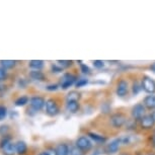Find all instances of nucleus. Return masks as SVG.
Returning <instances> with one entry per match:
<instances>
[{
    "instance_id": "obj_1",
    "label": "nucleus",
    "mask_w": 155,
    "mask_h": 155,
    "mask_svg": "<svg viewBox=\"0 0 155 155\" xmlns=\"http://www.w3.org/2000/svg\"><path fill=\"white\" fill-rule=\"evenodd\" d=\"M127 121L128 120L126 118V116L122 113H116L110 117V124L115 129L122 128L123 126L126 125Z\"/></svg>"
},
{
    "instance_id": "obj_2",
    "label": "nucleus",
    "mask_w": 155,
    "mask_h": 155,
    "mask_svg": "<svg viewBox=\"0 0 155 155\" xmlns=\"http://www.w3.org/2000/svg\"><path fill=\"white\" fill-rule=\"evenodd\" d=\"M75 146L79 148L81 151H89L92 148V142L87 136H81L79 137L75 142Z\"/></svg>"
},
{
    "instance_id": "obj_3",
    "label": "nucleus",
    "mask_w": 155,
    "mask_h": 155,
    "mask_svg": "<svg viewBox=\"0 0 155 155\" xmlns=\"http://www.w3.org/2000/svg\"><path fill=\"white\" fill-rule=\"evenodd\" d=\"M145 115H146V107H144L143 104H137L131 110V116H132L133 120H135V121H140Z\"/></svg>"
},
{
    "instance_id": "obj_4",
    "label": "nucleus",
    "mask_w": 155,
    "mask_h": 155,
    "mask_svg": "<svg viewBox=\"0 0 155 155\" xmlns=\"http://www.w3.org/2000/svg\"><path fill=\"white\" fill-rule=\"evenodd\" d=\"M141 87L147 93L153 94V93H155V80L152 79L149 76H144L141 80Z\"/></svg>"
},
{
    "instance_id": "obj_5",
    "label": "nucleus",
    "mask_w": 155,
    "mask_h": 155,
    "mask_svg": "<svg viewBox=\"0 0 155 155\" xmlns=\"http://www.w3.org/2000/svg\"><path fill=\"white\" fill-rule=\"evenodd\" d=\"M129 83L128 81L124 79V78H121L118 82H117L116 85V93L117 95L120 96V97H123V96L127 95L129 92Z\"/></svg>"
},
{
    "instance_id": "obj_6",
    "label": "nucleus",
    "mask_w": 155,
    "mask_h": 155,
    "mask_svg": "<svg viewBox=\"0 0 155 155\" xmlns=\"http://www.w3.org/2000/svg\"><path fill=\"white\" fill-rule=\"evenodd\" d=\"M76 76L74 74H71V73H65L62 78H61V83H60V86L62 87L63 89H67L69 88L70 86H72L73 84L76 83Z\"/></svg>"
},
{
    "instance_id": "obj_7",
    "label": "nucleus",
    "mask_w": 155,
    "mask_h": 155,
    "mask_svg": "<svg viewBox=\"0 0 155 155\" xmlns=\"http://www.w3.org/2000/svg\"><path fill=\"white\" fill-rule=\"evenodd\" d=\"M46 112L49 116H56L59 113V106H58L56 99L54 98H49L48 101H46Z\"/></svg>"
},
{
    "instance_id": "obj_8",
    "label": "nucleus",
    "mask_w": 155,
    "mask_h": 155,
    "mask_svg": "<svg viewBox=\"0 0 155 155\" xmlns=\"http://www.w3.org/2000/svg\"><path fill=\"white\" fill-rule=\"evenodd\" d=\"M139 123H140V127L143 130H151L152 128H154L155 125V121L152 118L151 115H145L140 120Z\"/></svg>"
},
{
    "instance_id": "obj_9",
    "label": "nucleus",
    "mask_w": 155,
    "mask_h": 155,
    "mask_svg": "<svg viewBox=\"0 0 155 155\" xmlns=\"http://www.w3.org/2000/svg\"><path fill=\"white\" fill-rule=\"evenodd\" d=\"M30 104L35 110L38 112V110H41L44 107V106L46 104V101L42 96H33L30 99Z\"/></svg>"
},
{
    "instance_id": "obj_10",
    "label": "nucleus",
    "mask_w": 155,
    "mask_h": 155,
    "mask_svg": "<svg viewBox=\"0 0 155 155\" xmlns=\"http://www.w3.org/2000/svg\"><path fill=\"white\" fill-rule=\"evenodd\" d=\"M121 139H115L113 141H110L109 144H107L106 148H104V151L107 154H115L119 151L120 149V145H121Z\"/></svg>"
},
{
    "instance_id": "obj_11",
    "label": "nucleus",
    "mask_w": 155,
    "mask_h": 155,
    "mask_svg": "<svg viewBox=\"0 0 155 155\" xmlns=\"http://www.w3.org/2000/svg\"><path fill=\"white\" fill-rule=\"evenodd\" d=\"M143 104H144V107L146 109L155 110V95L153 94L147 95L143 99Z\"/></svg>"
},
{
    "instance_id": "obj_12",
    "label": "nucleus",
    "mask_w": 155,
    "mask_h": 155,
    "mask_svg": "<svg viewBox=\"0 0 155 155\" xmlns=\"http://www.w3.org/2000/svg\"><path fill=\"white\" fill-rule=\"evenodd\" d=\"M56 154L57 155H69L70 154V148L69 146L65 143L58 144L56 147Z\"/></svg>"
},
{
    "instance_id": "obj_13",
    "label": "nucleus",
    "mask_w": 155,
    "mask_h": 155,
    "mask_svg": "<svg viewBox=\"0 0 155 155\" xmlns=\"http://www.w3.org/2000/svg\"><path fill=\"white\" fill-rule=\"evenodd\" d=\"M66 107H67V110H68L70 113L78 112V110H79V107H80L79 101H67Z\"/></svg>"
},
{
    "instance_id": "obj_14",
    "label": "nucleus",
    "mask_w": 155,
    "mask_h": 155,
    "mask_svg": "<svg viewBox=\"0 0 155 155\" xmlns=\"http://www.w3.org/2000/svg\"><path fill=\"white\" fill-rule=\"evenodd\" d=\"M15 151L18 155H23L27 153L28 151V146L23 141H18L15 144Z\"/></svg>"
},
{
    "instance_id": "obj_15",
    "label": "nucleus",
    "mask_w": 155,
    "mask_h": 155,
    "mask_svg": "<svg viewBox=\"0 0 155 155\" xmlns=\"http://www.w3.org/2000/svg\"><path fill=\"white\" fill-rule=\"evenodd\" d=\"M2 149H3V153L5 155H13L14 152H16L15 151V144L11 143L10 141L6 143V144L2 147Z\"/></svg>"
},
{
    "instance_id": "obj_16",
    "label": "nucleus",
    "mask_w": 155,
    "mask_h": 155,
    "mask_svg": "<svg viewBox=\"0 0 155 155\" xmlns=\"http://www.w3.org/2000/svg\"><path fill=\"white\" fill-rule=\"evenodd\" d=\"M88 137H89V139L93 140V141L96 142V143H101V144H102V143H106V141H107L106 137L101 136V135H98V134H96V133L89 132L88 133Z\"/></svg>"
},
{
    "instance_id": "obj_17",
    "label": "nucleus",
    "mask_w": 155,
    "mask_h": 155,
    "mask_svg": "<svg viewBox=\"0 0 155 155\" xmlns=\"http://www.w3.org/2000/svg\"><path fill=\"white\" fill-rule=\"evenodd\" d=\"M30 76H31V79H34V80L42 81L45 79V74H44L42 71H40V70H34V71H31Z\"/></svg>"
},
{
    "instance_id": "obj_18",
    "label": "nucleus",
    "mask_w": 155,
    "mask_h": 155,
    "mask_svg": "<svg viewBox=\"0 0 155 155\" xmlns=\"http://www.w3.org/2000/svg\"><path fill=\"white\" fill-rule=\"evenodd\" d=\"M28 66L35 70H41L44 67V61L42 60H31L28 62Z\"/></svg>"
},
{
    "instance_id": "obj_19",
    "label": "nucleus",
    "mask_w": 155,
    "mask_h": 155,
    "mask_svg": "<svg viewBox=\"0 0 155 155\" xmlns=\"http://www.w3.org/2000/svg\"><path fill=\"white\" fill-rule=\"evenodd\" d=\"M0 64H1L2 68H4L5 70H6V69L13 68L16 64V61H14V60H0Z\"/></svg>"
},
{
    "instance_id": "obj_20",
    "label": "nucleus",
    "mask_w": 155,
    "mask_h": 155,
    "mask_svg": "<svg viewBox=\"0 0 155 155\" xmlns=\"http://www.w3.org/2000/svg\"><path fill=\"white\" fill-rule=\"evenodd\" d=\"M28 101H30V98H28V96H20V97H18L15 101V106L16 107H23L28 104Z\"/></svg>"
},
{
    "instance_id": "obj_21",
    "label": "nucleus",
    "mask_w": 155,
    "mask_h": 155,
    "mask_svg": "<svg viewBox=\"0 0 155 155\" xmlns=\"http://www.w3.org/2000/svg\"><path fill=\"white\" fill-rule=\"evenodd\" d=\"M80 98V93L76 92V91H71L67 95V101H79Z\"/></svg>"
},
{
    "instance_id": "obj_22",
    "label": "nucleus",
    "mask_w": 155,
    "mask_h": 155,
    "mask_svg": "<svg viewBox=\"0 0 155 155\" xmlns=\"http://www.w3.org/2000/svg\"><path fill=\"white\" fill-rule=\"evenodd\" d=\"M57 63L59 64L61 68H68L72 65V61H69V60H58Z\"/></svg>"
},
{
    "instance_id": "obj_23",
    "label": "nucleus",
    "mask_w": 155,
    "mask_h": 155,
    "mask_svg": "<svg viewBox=\"0 0 155 155\" xmlns=\"http://www.w3.org/2000/svg\"><path fill=\"white\" fill-rule=\"evenodd\" d=\"M142 89V87H141V85L137 82V81H135V82H133V84H132V92H133V94L134 95H136V94H138L139 93V91L140 90Z\"/></svg>"
},
{
    "instance_id": "obj_24",
    "label": "nucleus",
    "mask_w": 155,
    "mask_h": 155,
    "mask_svg": "<svg viewBox=\"0 0 155 155\" xmlns=\"http://www.w3.org/2000/svg\"><path fill=\"white\" fill-rule=\"evenodd\" d=\"M69 155H84L83 151H81L79 148H77L76 146L70 148V154Z\"/></svg>"
},
{
    "instance_id": "obj_25",
    "label": "nucleus",
    "mask_w": 155,
    "mask_h": 155,
    "mask_svg": "<svg viewBox=\"0 0 155 155\" xmlns=\"http://www.w3.org/2000/svg\"><path fill=\"white\" fill-rule=\"evenodd\" d=\"M7 116V109L4 106H0V121L4 120Z\"/></svg>"
},
{
    "instance_id": "obj_26",
    "label": "nucleus",
    "mask_w": 155,
    "mask_h": 155,
    "mask_svg": "<svg viewBox=\"0 0 155 155\" xmlns=\"http://www.w3.org/2000/svg\"><path fill=\"white\" fill-rule=\"evenodd\" d=\"M88 83V80L85 79V78H80V79H78L76 81V87H82L84 85H86V84Z\"/></svg>"
},
{
    "instance_id": "obj_27",
    "label": "nucleus",
    "mask_w": 155,
    "mask_h": 155,
    "mask_svg": "<svg viewBox=\"0 0 155 155\" xmlns=\"http://www.w3.org/2000/svg\"><path fill=\"white\" fill-rule=\"evenodd\" d=\"M80 68H81V71H82V73H84V74H89L90 73V69L88 66H86L85 64H82L80 62Z\"/></svg>"
},
{
    "instance_id": "obj_28",
    "label": "nucleus",
    "mask_w": 155,
    "mask_h": 155,
    "mask_svg": "<svg viewBox=\"0 0 155 155\" xmlns=\"http://www.w3.org/2000/svg\"><path fill=\"white\" fill-rule=\"evenodd\" d=\"M92 63L95 68H102V67L104 66V61H101V60H95V61H93Z\"/></svg>"
},
{
    "instance_id": "obj_29",
    "label": "nucleus",
    "mask_w": 155,
    "mask_h": 155,
    "mask_svg": "<svg viewBox=\"0 0 155 155\" xmlns=\"http://www.w3.org/2000/svg\"><path fill=\"white\" fill-rule=\"evenodd\" d=\"M6 70H5L4 68H1L0 67V81H2V80H4L5 78H6Z\"/></svg>"
},
{
    "instance_id": "obj_30",
    "label": "nucleus",
    "mask_w": 155,
    "mask_h": 155,
    "mask_svg": "<svg viewBox=\"0 0 155 155\" xmlns=\"http://www.w3.org/2000/svg\"><path fill=\"white\" fill-rule=\"evenodd\" d=\"M58 87H59L58 84H50V85L47 86L46 88H47V90H50V91H55V90L58 89Z\"/></svg>"
},
{
    "instance_id": "obj_31",
    "label": "nucleus",
    "mask_w": 155,
    "mask_h": 155,
    "mask_svg": "<svg viewBox=\"0 0 155 155\" xmlns=\"http://www.w3.org/2000/svg\"><path fill=\"white\" fill-rule=\"evenodd\" d=\"M63 68H61V67H58L57 65H52V70H53V72H56V73H59L62 71Z\"/></svg>"
},
{
    "instance_id": "obj_32",
    "label": "nucleus",
    "mask_w": 155,
    "mask_h": 155,
    "mask_svg": "<svg viewBox=\"0 0 155 155\" xmlns=\"http://www.w3.org/2000/svg\"><path fill=\"white\" fill-rule=\"evenodd\" d=\"M47 153L49 155H57L56 154V149H49L48 151H47Z\"/></svg>"
},
{
    "instance_id": "obj_33",
    "label": "nucleus",
    "mask_w": 155,
    "mask_h": 155,
    "mask_svg": "<svg viewBox=\"0 0 155 155\" xmlns=\"http://www.w3.org/2000/svg\"><path fill=\"white\" fill-rule=\"evenodd\" d=\"M151 116H152V118H153V120L155 121V110H153V112H152Z\"/></svg>"
},
{
    "instance_id": "obj_34",
    "label": "nucleus",
    "mask_w": 155,
    "mask_h": 155,
    "mask_svg": "<svg viewBox=\"0 0 155 155\" xmlns=\"http://www.w3.org/2000/svg\"><path fill=\"white\" fill-rule=\"evenodd\" d=\"M151 69L153 70V71L155 72V63H153V64H152V65H151Z\"/></svg>"
},
{
    "instance_id": "obj_35",
    "label": "nucleus",
    "mask_w": 155,
    "mask_h": 155,
    "mask_svg": "<svg viewBox=\"0 0 155 155\" xmlns=\"http://www.w3.org/2000/svg\"><path fill=\"white\" fill-rule=\"evenodd\" d=\"M39 155H49V154L47 153V151H45V152H41Z\"/></svg>"
},
{
    "instance_id": "obj_36",
    "label": "nucleus",
    "mask_w": 155,
    "mask_h": 155,
    "mask_svg": "<svg viewBox=\"0 0 155 155\" xmlns=\"http://www.w3.org/2000/svg\"><path fill=\"white\" fill-rule=\"evenodd\" d=\"M120 155H130V153H127V152H123V153H121Z\"/></svg>"
},
{
    "instance_id": "obj_37",
    "label": "nucleus",
    "mask_w": 155,
    "mask_h": 155,
    "mask_svg": "<svg viewBox=\"0 0 155 155\" xmlns=\"http://www.w3.org/2000/svg\"><path fill=\"white\" fill-rule=\"evenodd\" d=\"M154 136H155V129H154Z\"/></svg>"
},
{
    "instance_id": "obj_38",
    "label": "nucleus",
    "mask_w": 155,
    "mask_h": 155,
    "mask_svg": "<svg viewBox=\"0 0 155 155\" xmlns=\"http://www.w3.org/2000/svg\"><path fill=\"white\" fill-rule=\"evenodd\" d=\"M149 155H153V154H149Z\"/></svg>"
}]
</instances>
